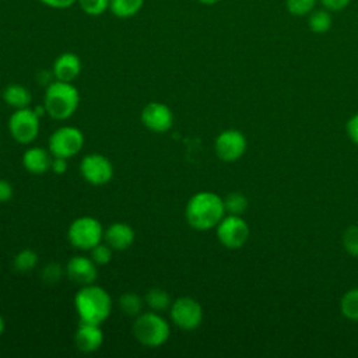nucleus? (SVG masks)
Wrapping results in <instances>:
<instances>
[{
  "instance_id": "nucleus-1",
  "label": "nucleus",
  "mask_w": 358,
  "mask_h": 358,
  "mask_svg": "<svg viewBox=\"0 0 358 358\" xmlns=\"http://www.w3.org/2000/svg\"><path fill=\"white\" fill-rule=\"evenodd\" d=\"M225 214L224 199L213 192H199L193 194L185 210L189 225L197 231L215 228Z\"/></svg>"
},
{
  "instance_id": "nucleus-2",
  "label": "nucleus",
  "mask_w": 358,
  "mask_h": 358,
  "mask_svg": "<svg viewBox=\"0 0 358 358\" xmlns=\"http://www.w3.org/2000/svg\"><path fill=\"white\" fill-rule=\"evenodd\" d=\"M74 308L80 322L101 324L112 312V298L99 285H83L74 296Z\"/></svg>"
},
{
  "instance_id": "nucleus-3",
  "label": "nucleus",
  "mask_w": 358,
  "mask_h": 358,
  "mask_svg": "<svg viewBox=\"0 0 358 358\" xmlns=\"http://www.w3.org/2000/svg\"><path fill=\"white\" fill-rule=\"evenodd\" d=\"M80 103L78 90L73 83L55 80L49 83L43 96L46 113L55 120H66L74 115Z\"/></svg>"
},
{
  "instance_id": "nucleus-4",
  "label": "nucleus",
  "mask_w": 358,
  "mask_h": 358,
  "mask_svg": "<svg viewBox=\"0 0 358 358\" xmlns=\"http://www.w3.org/2000/svg\"><path fill=\"white\" fill-rule=\"evenodd\" d=\"M133 334L144 347L157 348L168 341L171 326L158 312H141L134 319Z\"/></svg>"
},
{
  "instance_id": "nucleus-5",
  "label": "nucleus",
  "mask_w": 358,
  "mask_h": 358,
  "mask_svg": "<svg viewBox=\"0 0 358 358\" xmlns=\"http://www.w3.org/2000/svg\"><path fill=\"white\" fill-rule=\"evenodd\" d=\"M102 224L90 215L76 218L67 229V239L70 245L81 250H91L95 245L101 243L103 239Z\"/></svg>"
},
{
  "instance_id": "nucleus-6",
  "label": "nucleus",
  "mask_w": 358,
  "mask_h": 358,
  "mask_svg": "<svg viewBox=\"0 0 358 358\" xmlns=\"http://www.w3.org/2000/svg\"><path fill=\"white\" fill-rule=\"evenodd\" d=\"M84 145V134L74 126H62L49 137V151L53 157L70 158L77 155Z\"/></svg>"
},
{
  "instance_id": "nucleus-7",
  "label": "nucleus",
  "mask_w": 358,
  "mask_h": 358,
  "mask_svg": "<svg viewBox=\"0 0 358 358\" xmlns=\"http://www.w3.org/2000/svg\"><path fill=\"white\" fill-rule=\"evenodd\" d=\"M39 116L34 109H15L8 119L11 137L20 144H31L39 134Z\"/></svg>"
},
{
  "instance_id": "nucleus-8",
  "label": "nucleus",
  "mask_w": 358,
  "mask_h": 358,
  "mask_svg": "<svg viewBox=\"0 0 358 358\" xmlns=\"http://www.w3.org/2000/svg\"><path fill=\"white\" fill-rule=\"evenodd\" d=\"M217 238L227 249H239L249 239V225L241 215L228 214L215 227Z\"/></svg>"
},
{
  "instance_id": "nucleus-9",
  "label": "nucleus",
  "mask_w": 358,
  "mask_h": 358,
  "mask_svg": "<svg viewBox=\"0 0 358 358\" xmlns=\"http://www.w3.org/2000/svg\"><path fill=\"white\" fill-rule=\"evenodd\" d=\"M173 324L182 330H194L203 322V308L192 296L175 299L169 308Z\"/></svg>"
},
{
  "instance_id": "nucleus-10",
  "label": "nucleus",
  "mask_w": 358,
  "mask_h": 358,
  "mask_svg": "<svg viewBox=\"0 0 358 358\" xmlns=\"http://www.w3.org/2000/svg\"><path fill=\"white\" fill-rule=\"evenodd\" d=\"M80 173L85 182L94 186H102L113 178V165L105 155L92 152L83 157Z\"/></svg>"
},
{
  "instance_id": "nucleus-11",
  "label": "nucleus",
  "mask_w": 358,
  "mask_h": 358,
  "mask_svg": "<svg viewBox=\"0 0 358 358\" xmlns=\"http://www.w3.org/2000/svg\"><path fill=\"white\" fill-rule=\"evenodd\" d=\"M246 145V137L242 131L235 129L221 131L214 141V150L217 157L225 162L238 161L245 154Z\"/></svg>"
},
{
  "instance_id": "nucleus-12",
  "label": "nucleus",
  "mask_w": 358,
  "mask_h": 358,
  "mask_svg": "<svg viewBox=\"0 0 358 358\" xmlns=\"http://www.w3.org/2000/svg\"><path fill=\"white\" fill-rule=\"evenodd\" d=\"M143 124L154 133H165L173 124V113L162 102H150L141 110Z\"/></svg>"
},
{
  "instance_id": "nucleus-13",
  "label": "nucleus",
  "mask_w": 358,
  "mask_h": 358,
  "mask_svg": "<svg viewBox=\"0 0 358 358\" xmlns=\"http://www.w3.org/2000/svg\"><path fill=\"white\" fill-rule=\"evenodd\" d=\"M96 266L98 264L91 257L74 256L66 264V274L71 281L80 285L94 284L98 277Z\"/></svg>"
},
{
  "instance_id": "nucleus-14",
  "label": "nucleus",
  "mask_w": 358,
  "mask_h": 358,
  "mask_svg": "<svg viewBox=\"0 0 358 358\" xmlns=\"http://www.w3.org/2000/svg\"><path fill=\"white\" fill-rule=\"evenodd\" d=\"M102 343H103V331L101 329V324L80 322L74 334V344L78 351L85 354L94 352L99 350Z\"/></svg>"
},
{
  "instance_id": "nucleus-15",
  "label": "nucleus",
  "mask_w": 358,
  "mask_h": 358,
  "mask_svg": "<svg viewBox=\"0 0 358 358\" xmlns=\"http://www.w3.org/2000/svg\"><path fill=\"white\" fill-rule=\"evenodd\" d=\"M134 238H136L134 229L126 222H113L103 232L105 242L113 250L129 249L133 245Z\"/></svg>"
},
{
  "instance_id": "nucleus-16",
  "label": "nucleus",
  "mask_w": 358,
  "mask_h": 358,
  "mask_svg": "<svg viewBox=\"0 0 358 358\" xmlns=\"http://www.w3.org/2000/svg\"><path fill=\"white\" fill-rule=\"evenodd\" d=\"M81 73V60L73 52L59 55L53 63V76L59 81L73 83Z\"/></svg>"
},
{
  "instance_id": "nucleus-17",
  "label": "nucleus",
  "mask_w": 358,
  "mask_h": 358,
  "mask_svg": "<svg viewBox=\"0 0 358 358\" xmlns=\"http://www.w3.org/2000/svg\"><path fill=\"white\" fill-rule=\"evenodd\" d=\"M53 155L50 151L42 147H29L22 154V165L24 168L35 175H42L50 171Z\"/></svg>"
},
{
  "instance_id": "nucleus-18",
  "label": "nucleus",
  "mask_w": 358,
  "mask_h": 358,
  "mask_svg": "<svg viewBox=\"0 0 358 358\" xmlns=\"http://www.w3.org/2000/svg\"><path fill=\"white\" fill-rule=\"evenodd\" d=\"M3 101L14 109L28 108L31 105V92L21 84H10L3 90Z\"/></svg>"
},
{
  "instance_id": "nucleus-19",
  "label": "nucleus",
  "mask_w": 358,
  "mask_h": 358,
  "mask_svg": "<svg viewBox=\"0 0 358 358\" xmlns=\"http://www.w3.org/2000/svg\"><path fill=\"white\" fill-rule=\"evenodd\" d=\"M333 25L331 11L323 8L313 10L308 14V27L313 34H326Z\"/></svg>"
},
{
  "instance_id": "nucleus-20",
  "label": "nucleus",
  "mask_w": 358,
  "mask_h": 358,
  "mask_svg": "<svg viewBox=\"0 0 358 358\" xmlns=\"http://www.w3.org/2000/svg\"><path fill=\"white\" fill-rule=\"evenodd\" d=\"M144 6V0H110L109 11L117 18H130Z\"/></svg>"
},
{
  "instance_id": "nucleus-21",
  "label": "nucleus",
  "mask_w": 358,
  "mask_h": 358,
  "mask_svg": "<svg viewBox=\"0 0 358 358\" xmlns=\"http://www.w3.org/2000/svg\"><path fill=\"white\" fill-rule=\"evenodd\" d=\"M144 303L154 312H161L172 305L171 295L162 288H151L144 296Z\"/></svg>"
},
{
  "instance_id": "nucleus-22",
  "label": "nucleus",
  "mask_w": 358,
  "mask_h": 358,
  "mask_svg": "<svg viewBox=\"0 0 358 358\" xmlns=\"http://www.w3.org/2000/svg\"><path fill=\"white\" fill-rule=\"evenodd\" d=\"M143 305H144V298H141L136 292H124L119 298V308L126 316H131V317L138 316L141 313Z\"/></svg>"
},
{
  "instance_id": "nucleus-23",
  "label": "nucleus",
  "mask_w": 358,
  "mask_h": 358,
  "mask_svg": "<svg viewBox=\"0 0 358 358\" xmlns=\"http://www.w3.org/2000/svg\"><path fill=\"white\" fill-rule=\"evenodd\" d=\"M38 264V255L32 249L20 250L13 259V267L20 273L32 271Z\"/></svg>"
},
{
  "instance_id": "nucleus-24",
  "label": "nucleus",
  "mask_w": 358,
  "mask_h": 358,
  "mask_svg": "<svg viewBox=\"0 0 358 358\" xmlns=\"http://www.w3.org/2000/svg\"><path fill=\"white\" fill-rule=\"evenodd\" d=\"M340 310L344 317L358 320V287L347 291L340 301Z\"/></svg>"
},
{
  "instance_id": "nucleus-25",
  "label": "nucleus",
  "mask_w": 358,
  "mask_h": 358,
  "mask_svg": "<svg viewBox=\"0 0 358 358\" xmlns=\"http://www.w3.org/2000/svg\"><path fill=\"white\" fill-rule=\"evenodd\" d=\"M225 213L232 215H242L248 208V199L241 192H231L224 199Z\"/></svg>"
},
{
  "instance_id": "nucleus-26",
  "label": "nucleus",
  "mask_w": 358,
  "mask_h": 358,
  "mask_svg": "<svg viewBox=\"0 0 358 358\" xmlns=\"http://www.w3.org/2000/svg\"><path fill=\"white\" fill-rule=\"evenodd\" d=\"M319 0H285V8L295 17H303L312 13Z\"/></svg>"
},
{
  "instance_id": "nucleus-27",
  "label": "nucleus",
  "mask_w": 358,
  "mask_h": 358,
  "mask_svg": "<svg viewBox=\"0 0 358 358\" xmlns=\"http://www.w3.org/2000/svg\"><path fill=\"white\" fill-rule=\"evenodd\" d=\"M343 246L348 255L358 257V225H351L344 231Z\"/></svg>"
},
{
  "instance_id": "nucleus-28",
  "label": "nucleus",
  "mask_w": 358,
  "mask_h": 358,
  "mask_svg": "<svg viewBox=\"0 0 358 358\" xmlns=\"http://www.w3.org/2000/svg\"><path fill=\"white\" fill-rule=\"evenodd\" d=\"M109 1L110 0H77L81 10L92 17H98L109 10Z\"/></svg>"
},
{
  "instance_id": "nucleus-29",
  "label": "nucleus",
  "mask_w": 358,
  "mask_h": 358,
  "mask_svg": "<svg viewBox=\"0 0 358 358\" xmlns=\"http://www.w3.org/2000/svg\"><path fill=\"white\" fill-rule=\"evenodd\" d=\"M112 253L113 249L105 242V243H98L95 245L91 250H90V257L98 264V266H103L108 264L112 260Z\"/></svg>"
},
{
  "instance_id": "nucleus-30",
  "label": "nucleus",
  "mask_w": 358,
  "mask_h": 358,
  "mask_svg": "<svg viewBox=\"0 0 358 358\" xmlns=\"http://www.w3.org/2000/svg\"><path fill=\"white\" fill-rule=\"evenodd\" d=\"M63 274L62 266L57 263H49L42 270V278L48 284H56Z\"/></svg>"
},
{
  "instance_id": "nucleus-31",
  "label": "nucleus",
  "mask_w": 358,
  "mask_h": 358,
  "mask_svg": "<svg viewBox=\"0 0 358 358\" xmlns=\"http://www.w3.org/2000/svg\"><path fill=\"white\" fill-rule=\"evenodd\" d=\"M345 130L348 137L351 138V141L354 144L358 145V113H355L354 116H351L345 124Z\"/></svg>"
},
{
  "instance_id": "nucleus-32",
  "label": "nucleus",
  "mask_w": 358,
  "mask_h": 358,
  "mask_svg": "<svg viewBox=\"0 0 358 358\" xmlns=\"http://www.w3.org/2000/svg\"><path fill=\"white\" fill-rule=\"evenodd\" d=\"M320 4L329 10V11H341L344 8H347L351 3V0H319Z\"/></svg>"
},
{
  "instance_id": "nucleus-33",
  "label": "nucleus",
  "mask_w": 358,
  "mask_h": 358,
  "mask_svg": "<svg viewBox=\"0 0 358 358\" xmlns=\"http://www.w3.org/2000/svg\"><path fill=\"white\" fill-rule=\"evenodd\" d=\"M14 194V189L11 183L6 179H0V203L8 201Z\"/></svg>"
},
{
  "instance_id": "nucleus-34",
  "label": "nucleus",
  "mask_w": 358,
  "mask_h": 358,
  "mask_svg": "<svg viewBox=\"0 0 358 358\" xmlns=\"http://www.w3.org/2000/svg\"><path fill=\"white\" fill-rule=\"evenodd\" d=\"M39 1H42L45 6H48L50 8H56V10L70 8L74 3H77V0H39Z\"/></svg>"
},
{
  "instance_id": "nucleus-35",
  "label": "nucleus",
  "mask_w": 358,
  "mask_h": 358,
  "mask_svg": "<svg viewBox=\"0 0 358 358\" xmlns=\"http://www.w3.org/2000/svg\"><path fill=\"white\" fill-rule=\"evenodd\" d=\"M50 171L57 173V175H62L67 171V158H63V157H53L52 158V165H50Z\"/></svg>"
},
{
  "instance_id": "nucleus-36",
  "label": "nucleus",
  "mask_w": 358,
  "mask_h": 358,
  "mask_svg": "<svg viewBox=\"0 0 358 358\" xmlns=\"http://www.w3.org/2000/svg\"><path fill=\"white\" fill-rule=\"evenodd\" d=\"M197 1L201 3V4H204V6H213V4L218 3L220 0H197Z\"/></svg>"
},
{
  "instance_id": "nucleus-37",
  "label": "nucleus",
  "mask_w": 358,
  "mask_h": 358,
  "mask_svg": "<svg viewBox=\"0 0 358 358\" xmlns=\"http://www.w3.org/2000/svg\"><path fill=\"white\" fill-rule=\"evenodd\" d=\"M4 330H6V322H4L3 316L0 315V336L4 333Z\"/></svg>"
}]
</instances>
